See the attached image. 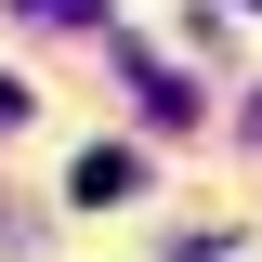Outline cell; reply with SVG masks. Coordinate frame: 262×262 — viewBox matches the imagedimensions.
<instances>
[{"instance_id":"3957f363","label":"cell","mask_w":262,"mask_h":262,"mask_svg":"<svg viewBox=\"0 0 262 262\" xmlns=\"http://www.w3.org/2000/svg\"><path fill=\"white\" fill-rule=\"evenodd\" d=\"M13 118H27V92H13V79H0V131H13Z\"/></svg>"},{"instance_id":"7a4b0ae2","label":"cell","mask_w":262,"mask_h":262,"mask_svg":"<svg viewBox=\"0 0 262 262\" xmlns=\"http://www.w3.org/2000/svg\"><path fill=\"white\" fill-rule=\"evenodd\" d=\"M27 27H53V39H79V27H105V0H27Z\"/></svg>"},{"instance_id":"6da1fadb","label":"cell","mask_w":262,"mask_h":262,"mask_svg":"<svg viewBox=\"0 0 262 262\" xmlns=\"http://www.w3.org/2000/svg\"><path fill=\"white\" fill-rule=\"evenodd\" d=\"M131 92H144V118H158V131L196 118V79H170V66H144V53H131Z\"/></svg>"}]
</instances>
